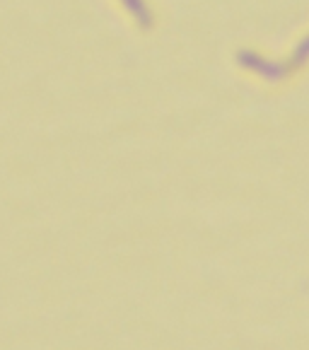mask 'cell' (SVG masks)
Wrapping results in <instances>:
<instances>
[{"mask_svg": "<svg viewBox=\"0 0 309 350\" xmlns=\"http://www.w3.org/2000/svg\"><path fill=\"white\" fill-rule=\"evenodd\" d=\"M239 61H244L247 66H252L254 70H258L263 77H268V80H280V77L288 75V68H285V66H280V63L263 61V58L254 56V53H239Z\"/></svg>", "mask_w": 309, "mask_h": 350, "instance_id": "1", "label": "cell"}, {"mask_svg": "<svg viewBox=\"0 0 309 350\" xmlns=\"http://www.w3.org/2000/svg\"><path fill=\"white\" fill-rule=\"evenodd\" d=\"M307 58H309V36H307V39H302V44L295 49L293 58H290V66H302Z\"/></svg>", "mask_w": 309, "mask_h": 350, "instance_id": "2", "label": "cell"}]
</instances>
